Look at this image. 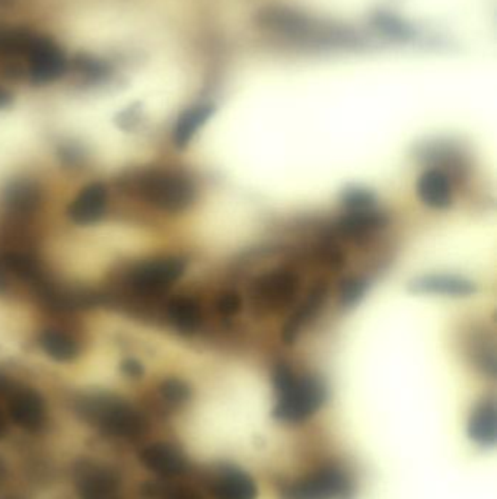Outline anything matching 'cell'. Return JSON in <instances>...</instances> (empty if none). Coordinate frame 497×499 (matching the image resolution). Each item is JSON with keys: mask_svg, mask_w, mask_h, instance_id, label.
I'll return each mask as SVG.
<instances>
[{"mask_svg": "<svg viewBox=\"0 0 497 499\" xmlns=\"http://www.w3.org/2000/svg\"><path fill=\"white\" fill-rule=\"evenodd\" d=\"M146 466L162 476L180 475L185 469L184 457L171 445L157 444L143 452Z\"/></svg>", "mask_w": 497, "mask_h": 499, "instance_id": "obj_13", "label": "cell"}, {"mask_svg": "<svg viewBox=\"0 0 497 499\" xmlns=\"http://www.w3.org/2000/svg\"><path fill=\"white\" fill-rule=\"evenodd\" d=\"M168 317L176 331L187 334V336L199 331L200 326H201L200 305L197 301L187 298V297H180L169 303Z\"/></svg>", "mask_w": 497, "mask_h": 499, "instance_id": "obj_14", "label": "cell"}, {"mask_svg": "<svg viewBox=\"0 0 497 499\" xmlns=\"http://www.w3.org/2000/svg\"><path fill=\"white\" fill-rule=\"evenodd\" d=\"M388 224L385 213L371 209L362 212H347L338 222V229L348 237H362L384 228Z\"/></svg>", "mask_w": 497, "mask_h": 499, "instance_id": "obj_16", "label": "cell"}, {"mask_svg": "<svg viewBox=\"0 0 497 499\" xmlns=\"http://www.w3.org/2000/svg\"><path fill=\"white\" fill-rule=\"evenodd\" d=\"M241 304H243L241 303V297H239L236 292H225L219 298L218 310H219L220 314L225 315V317H234V315L238 314L239 310H241Z\"/></svg>", "mask_w": 497, "mask_h": 499, "instance_id": "obj_22", "label": "cell"}, {"mask_svg": "<svg viewBox=\"0 0 497 499\" xmlns=\"http://www.w3.org/2000/svg\"><path fill=\"white\" fill-rule=\"evenodd\" d=\"M273 385L278 401L273 417L287 424H299L321 409L325 389L318 378L296 377L287 364H278L273 371Z\"/></svg>", "mask_w": 497, "mask_h": 499, "instance_id": "obj_1", "label": "cell"}, {"mask_svg": "<svg viewBox=\"0 0 497 499\" xmlns=\"http://www.w3.org/2000/svg\"><path fill=\"white\" fill-rule=\"evenodd\" d=\"M413 294L445 295L454 298H467L477 294L478 287L473 280L455 275H423L408 282Z\"/></svg>", "mask_w": 497, "mask_h": 499, "instance_id": "obj_7", "label": "cell"}, {"mask_svg": "<svg viewBox=\"0 0 497 499\" xmlns=\"http://www.w3.org/2000/svg\"><path fill=\"white\" fill-rule=\"evenodd\" d=\"M496 403L493 399L480 401L468 422L471 440L483 447H493L496 443Z\"/></svg>", "mask_w": 497, "mask_h": 499, "instance_id": "obj_12", "label": "cell"}, {"mask_svg": "<svg viewBox=\"0 0 497 499\" xmlns=\"http://www.w3.org/2000/svg\"><path fill=\"white\" fill-rule=\"evenodd\" d=\"M298 289V280L290 271H276L261 276L255 280L251 301L262 311H273L285 308L292 303Z\"/></svg>", "mask_w": 497, "mask_h": 499, "instance_id": "obj_5", "label": "cell"}, {"mask_svg": "<svg viewBox=\"0 0 497 499\" xmlns=\"http://www.w3.org/2000/svg\"><path fill=\"white\" fill-rule=\"evenodd\" d=\"M324 287L313 289V294L308 297L304 305L292 315V319L289 320V323H287L285 327H283V342L287 343V345H292V343L296 340L302 327L305 326L308 320H311V317L317 313L318 308H320L322 301H324Z\"/></svg>", "mask_w": 497, "mask_h": 499, "instance_id": "obj_18", "label": "cell"}, {"mask_svg": "<svg viewBox=\"0 0 497 499\" xmlns=\"http://www.w3.org/2000/svg\"><path fill=\"white\" fill-rule=\"evenodd\" d=\"M162 397L165 400L171 403V405H183L190 399V389L185 383L171 378L162 384L161 387Z\"/></svg>", "mask_w": 497, "mask_h": 499, "instance_id": "obj_21", "label": "cell"}, {"mask_svg": "<svg viewBox=\"0 0 497 499\" xmlns=\"http://www.w3.org/2000/svg\"><path fill=\"white\" fill-rule=\"evenodd\" d=\"M345 486V476L336 469H324L290 485L282 499H334Z\"/></svg>", "mask_w": 497, "mask_h": 499, "instance_id": "obj_6", "label": "cell"}, {"mask_svg": "<svg viewBox=\"0 0 497 499\" xmlns=\"http://www.w3.org/2000/svg\"><path fill=\"white\" fill-rule=\"evenodd\" d=\"M9 95L8 92H6V90H2V88H0V107H4V104H8L9 103Z\"/></svg>", "mask_w": 497, "mask_h": 499, "instance_id": "obj_24", "label": "cell"}, {"mask_svg": "<svg viewBox=\"0 0 497 499\" xmlns=\"http://www.w3.org/2000/svg\"><path fill=\"white\" fill-rule=\"evenodd\" d=\"M213 115V106L204 104L196 106L185 111L176 122L174 129V143L176 148H185L192 142L193 136L197 133V130L208 122L209 117Z\"/></svg>", "mask_w": 497, "mask_h": 499, "instance_id": "obj_17", "label": "cell"}, {"mask_svg": "<svg viewBox=\"0 0 497 499\" xmlns=\"http://www.w3.org/2000/svg\"><path fill=\"white\" fill-rule=\"evenodd\" d=\"M28 71L37 85L55 82L64 75L67 60L64 53L55 43L44 37L34 36L27 53Z\"/></svg>", "mask_w": 497, "mask_h": 499, "instance_id": "obj_4", "label": "cell"}, {"mask_svg": "<svg viewBox=\"0 0 497 499\" xmlns=\"http://www.w3.org/2000/svg\"><path fill=\"white\" fill-rule=\"evenodd\" d=\"M215 499H255L257 486L251 476L239 469H224L211 486Z\"/></svg>", "mask_w": 497, "mask_h": 499, "instance_id": "obj_9", "label": "cell"}, {"mask_svg": "<svg viewBox=\"0 0 497 499\" xmlns=\"http://www.w3.org/2000/svg\"><path fill=\"white\" fill-rule=\"evenodd\" d=\"M417 194L432 209H447L452 203L450 178L441 169H427L420 176Z\"/></svg>", "mask_w": 497, "mask_h": 499, "instance_id": "obj_10", "label": "cell"}, {"mask_svg": "<svg viewBox=\"0 0 497 499\" xmlns=\"http://www.w3.org/2000/svg\"><path fill=\"white\" fill-rule=\"evenodd\" d=\"M340 202L347 212H362L375 209L378 199L373 190L352 185L341 193Z\"/></svg>", "mask_w": 497, "mask_h": 499, "instance_id": "obj_19", "label": "cell"}, {"mask_svg": "<svg viewBox=\"0 0 497 499\" xmlns=\"http://www.w3.org/2000/svg\"><path fill=\"white\" fill-rule=\"evenodd\" d=\"M6 431V419H4V413L0 412V436L4 435Z\"/></svg>", "mask_w": 497, "mask_h": 499, "instance_id": "obj_25", "label": "cell"}, {"mask_svg": "<svg viewBox=\"0 0 497 499\" xmlns=\"http://www.w3.org/2000/svg\"><path fill=\"white\" fill-rule=\"evenodd\" d=\"M187 263L178 257L145 262L130 271V287L143 294H157L165 291L184 275Z\"/></svg>", "mask_w": 497, "mask_h": 499, "instance_id": "obj_3", "label": "cell"}, {"mask_svg": "<svg viewBox=\"0 0 497 499\" xmlns=\"http://www.w3.org/2000/svg\"><path fill=\"white\" fill-rule=\"evenodd\" d=\"M108 205V189L102 183L87 185L69 206V217L79 225L94 224L104 217Z\"/></svg>", "mask_w": 497, "mask_h": 499, "instance_id": "obj_8", "label": "cell"}, {"mask_svg": "<svg viewBox=\"0 0 497 499\" xmlns=\"http://www.w3.org/2000/svg\"><path fill=\"white\" fill-rule=\"evenodd\" d=\"M123 370L125 371V373L129 374V375H133V377H136V375H141V364H139V362L134 361V359H129V361H125L124 364H123Z\"/></svg>", "mask_w": 497, "mask_h": 499, "instance_id": "obj_23", "label": "cell"}, {"mask_svg": "<svg viewBox=\"0 0 497 499\" xmlns=\"http://www.w3.org/2000/svg\"><path fill=\"white\" fill-rule=\"evenodd\" d=\"M9 412L21 428L30 431L39 429L44 421L43 400L39 394L28 390H21L13 394L9 403Z\"/></svg>", "mask_w": 497, "mask_h": 499, "instance_id": "obj_11", "label": "cell"}, {"mask_svg": "<svg viewBox=\"0 0 497 499\" xmlns=\"http://www.w3.org/2000/svg\"><path fill=\"white\" fill-rule=\"evenodd\" d=\"M368 283L361 278H350L346 280L341 285L340 301L343 307H353L361 301L362 297L366 294Z\"/></svg>", "mask_w": 497, "mask_h": 499, "instance_id": "obj_20", "label": "cell"}, {"mask_svg": "<svg viewBox=\"0 0 497 499\" xmlns=\"http://www.w3.org/2000/svg\"><path fill=\"white\" fill-rule=\"evenodd\" d=\"M39 346L50 358L56 361L67 362L75 359L81 352V345L72 334L59 329H50L41 333Z\"/></svg>", "mask_w": 497, "mask_h": 499, "instance_id": "obj_15", "label": "cell"}, {"mask_svg": "<svg viewBox=\"0 0 497 499\" xmlns=\"http://www.w3.org/2000/svg\"><path fill=\"white\" fill-rule=\"evenodd\" d=\"M136 185L143 201L164 212H181L192 205L196 196L192 181L173 171H148L137 178Z\"/></svg>", "mask_w": 497, "mask_h": 499, "instance_id": "obj_2", "label": "cell"}]
</instances>
